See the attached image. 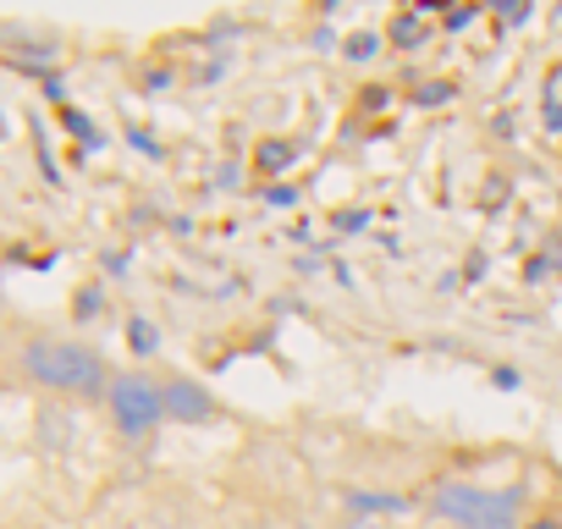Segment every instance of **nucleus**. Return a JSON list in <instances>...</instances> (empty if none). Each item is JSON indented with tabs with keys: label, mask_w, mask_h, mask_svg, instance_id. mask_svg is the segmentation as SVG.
Returning a JSON list of instances; mask_svg holds the SVG:
<instances>
[{
	"label": "nucleus",
	"mask_w": 562,
	"mask_h": 529,
	"mask_svg": "<svg viewBox=\"0 0 562 529\" xmlns=\"http://www.w3.org/2000/svg\"><path fill=\"white\" fill-rule=\"evenodd\" d=\"M23 375L45 392H61V397H94L111 386L105 375V359L83 342H61V337H40L23 348Z\"/></svg>",
	"instance_id": "1"
},
{
	"label": "nucleus",
	"mask_w": 562,
	"mask_h": 529,
	"mask_svg": "<svg viewBox=\"0 0 562 529\" xmlns=\"http://www.w3.org/2000/svg\"><path fill=\"white\" fill-rule=\"evenodd\" d=\"M430 513L441 524H458V529H513L518 513H524V496L518 491L469 485V480H447V485L430 491Z\"/></svg>",
	"instance_id": "2"
},
{
	"label": "nucleus",
	"mask_w": 562,
	"mask_h": 529,
	"mask_svg": "<svg viewBox=\"0 0 562 529\" xmlns=\"http://www.w3.org/2000/svg\"><path fill=\"white\" fill-rule=\"evenodd\" d=\"M105 408L127 441H144L166 419V386H155L149 375H116L105 386Z\"/></svg>",
	"instance_id": "3"
},
{
	"label": "nucleus",
	"mask_w": 562,
	"mask_h": 529,
	"mask_svg": "<svg viewBox=\"0 0 562 529\" xmlns=\"http://www.w3.org/2000/svg\"><path fill=\"white\" fill-rule=\"evenodd\" d=\"M166 414L193 425V419H210V414H215V397H210L199 381H182V375H177V381H166Z\"/></svg>",
	"instance_id": "4"
},
{
	"label": "nucleus",
	"mask_w": 562,
	"mask_h": 529,
	"mask_svg": "<svg viewBox=\"0 0 562 529\" xmlns=\"http://www.w3.org/2000/svg\"><path fill=\"white\" fill-rule=\"evenodd\" d=\"M348 507H353V513H403V507H408V496H386V491H353V496H348Z\"/></svg>",
	"instance_id": "5"
},
{
	"label": "nucleus",
	"mask_w": 562,
	"mask_h": 529,
	"mask_svg": "<svg viewBox=\"0 0 562 529\" xmlns=\"http://www.w3.org/2000/svg\"><path fill=\"white\" fill-rule=\"evenodd\" d=\"M133 342L149 353V348H155V326H144V320H138V326H133Z\"/></svg>",
	"instance_id": "6"
},
{
	"label": "nucleus",
	"mask_w": 562,
	"mask_h": 529,
	"mask_svg": "<svg viewBox=\"0 0 562 529\" xmlns=\"http://www.w3.org/2000/svg\"><path fill=\"white\" fill-rule=\"evenodd\" d=\"M348 529H392V524H386V518H353Z\"/></svg>",
	"instance_id": "7"
}]
</instances>
